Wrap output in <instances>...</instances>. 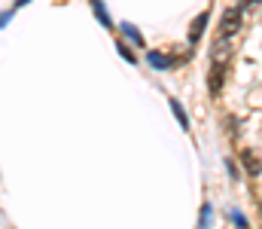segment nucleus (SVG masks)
Segmentation results:
<instances>
[{
    "mask_svg": "<svg viewBox=\"0 0 262 229\" xmlns=\"http://www.w3.org/2000/svg\"><path fill=\"white\" fill-rule=\"evenodd\" d=\"M238 28H241V9H229V12L223 15V22H220V37H223V40L232 37Z\"/></svg>",
    "mask_w": 262,
    "mask_h": 229,
    "instance_id": "f257e3e1",
    "label": "nucleus"
},
{
    "mask_svg": "<svg viewBox=\"0 0 262 229\" xmlns=\"http://www.w3.org/2000/svg\"><path fill=\"white\" fill-rule=\"evenodd\" d=\"M210 58H213V65H220V68H226L229 61H232V46L220 37L216 40V46H213V52H210Z\"/></svg>",
    "mask_w": 262,
    "mask_h": 229,
    "instance_id": "f03ea898",
    "label": "nucleus"
},
{
    "mask_svg": "<svg viewBox=\"0 0 262 229\" xmlns=\"http://www.w3.org/2000/svg\"><path fill=\"white\" fill-rule=\"evenodd\" d=\"M204 25H207V12H201L195 22H192V28H189V40H192V43H198V40H201V31H204Z\"/></svg>",
    "mask_w": 262,
    "mask_h": 229,
    "instance_id": "7ed1b4c3",
    "label": "nucleus"
},
{
    "mask_svg": "<svg viewBox=\"0 0 262 229\" xmlns=\"http://www.w3.org/2000/svg\"><path fill=\"white\" fill-rule=\"evenodd\" d=\"M92 9H95V15H98V22H101L104 28H113V22H110V15H107V9H104V0H92Z\"/></svg>",
    "mask_w": 262,
    "mask_h": 229,
    "instance_id": "20e7f679",
    "label": "nucleus"
},
{
    "mask_svg": "<svg viewBox=\"0 0 262 229\" xmlns=\"http://www.w3.org/2000/svg\"><path fill=\"white\" fill-rule=\"evenodd\" d=\"M241 159H244V165H247V171H250L253 177H256V174L262 171V162H259V159H256V156H253L250 150H244V156H241Z\"/></svg>",
    "mask_w": 262,
    "mask_h": 229,
    "instance_id": "39448f33",
    "label": "nucleus"
},
{
    "mask_svg": "<svg viewBox=\"0 0 262 229\" xmlns=\"http://www.w3.org/2000/svg\"><path fill=\"white\" fill-rule=\"evenodd\" d=\"M223 74H226V68L213 65V74H210V92H213V95H216V92H220V86H223Z\"/></svg>",
    "mask_w": 262,
    "mask_h": 229,
    "instance_id": "423d86ee",
    "label": "nucleus"
},
{
    "mask_svg": "<svg viewBox=\"0 0 262 229\" xmlns=\"http://www.w3.org/2000/svg\"><path fill=\"white\" fill-rule=\"evenodd\" d=\"M171 110H174V116H177V122H180L183 129H189V116H186V110L180 107V101H174V98H171Z\"/></svg>",
    "mask_w": 262,
    "mask_h": 229,
    "instance_id": "0eeeda50",
    "label": "nucleus"
},
{
    "mask_svg": "<svg viewBox=\"0 0 262 229\" xmlns=\"http://www.w3.org/2000/svg\"><path fill=\"white\" fill-rule=\"evenodd\" d=\"M122 31H125V37H128V40H134L137 46H143V37L137 34V28H134V25H122Z\"/></svg>",
    "mask_w": 262,
    "mask_h": 229,
    "instance_id": "6e6552de",
    "label": "nucleus"
},
{
    "mask_svg": "<svg viewBox=\"0 0 262 229\" xmlns=\"http://www.w3.org/2000/svg\"><path fill=\"white\" fill-rule=\"evenodd\" d=\"M149 65H152V68H168V65H171V58H165V55L152 52V55H149Z\"/></svg>",
    "mask_w": 262,
    "mask_h": 229,
    "instance_id": "1a4fd4ad",
    "label": "nucleus"
},
{
    "mask_svg": "<svg viewBox=\"0 0 262 229\" xmlns=\"http://www.w3.org/2000/svg\"><path fill=\"white\" fill-rule=\"evenodd\" d=\"M210 217H213V211H210V205H204V208H201V223H198V226L207 229L210 226Z\"/></svg>",
    "mask_w": 262,
    "mask_h": 229,
    "instance_id": "9d476101",
    "label": "nucleus"
},
{
    "mask_svg": "<svg viewBox=\"0 0 262 229\" xmlns=\"http://www.w3.org/2000/svg\"><path fill=\"white\" fill-rule=\"evenodd\" d=\"M232 220H235V226L247 229V217H244V214H241V211H232Z\"/></svg>",
    "mask_w": 262,
    "mask_h": 229,
    "instance_id": "9b49d317",
    "label": "nucleus"
},
{
    "mask_svg": "<svg viewBox=\"0 0 262 229\" xmlns=\"http://www.w3.org/2000/svg\"><path fill=\"white\" fill-rule=\"evenodd\" d=\"M241 6H244L247 12H253L256 6H262V0H241Z\"/></svg>",
    "mask_w": 262,
    "mask_h": 229,
    "instance_id": "f8f14e48",
    "label": "nucleus"
},
{
    "mask_svg": "<svg viewBox=\"0 0 262 229\" xmlns=\"http://www.w3.org/2000/svg\"><path fill=\"white\" fill-rule=\"evenodd\" d=\"M119 52H122V58H125V61H134V55H131V49L125 46V43H119Z\"/></svg>",
    "mask_w": 262,
    "mask_h": 229,
    "instance_id": "ddd939ff",
    "label": "nucleus"
},
{
    "mask_svg": "<svg viewBox=\"0 0 262 229\" xmlns=\"http://www.w3.org/2000/svg\"><path fill=\"white\" fill-rule=\"evenodd\" d=\"M25 3H31V0H18V6H25Z\"/></svg>",
    "mask_w": 262,
    "mask_h": 229,
    "instance_id": "4468645a",
    "label": "nucleus"
}]
</instances>
